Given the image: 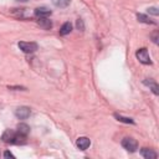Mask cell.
Segmentation results:
<instances>
[{
  "mask_svg": "<svg viewBox=\"0 0 159 159\" xmlns=\"http://www.w3.org/2000/svg\"><path fill=\"white\" fill-rule=\"evenodd\" d=\"M25 139V135H21L12 129H6L1 135V140L6 144H24L26 142Z\"/></svg>",
  "mask_w": 159,
  "mask_h": 159,
  "instance_id": "obj_1",
  "label": "cell"
},
{
  "mask_svg": "<svg viewBox=\"0 0 159 159\" xmlns=\"http://www.w3.org/2000/svg\"><path fill=\"white\" fill-rule=\"evenodd\" d=\"M135 56L139 60L140 63L143 65H152V60H150V56H149V52L145 47H142L139 48L137 52H135Z\"/></svg>",
  "mask_w": 159,
  "mask_h": 159,
  "instance_id": "obj_2",
  "label": "cell"
},
{
  "mask_svg": "<svg viewBox=\"0 0 159 159\" xmlns=\"http://www.w3.org/2000/svg\"><path fill=\"white\" fill-rule=\"evenodd\" d=\"M122 147L129 152V153H134L137 149H138V143L135 139L130 138V137H125L123 140H122Z\"/></svg>",
  "mask_w": 159,
  "mask_h": 159,
  "instance_id": "obj_3",
  "label": "cell"
},
{
  "mask_svg": "<svg viewBox=\"0 0 159 159\" xmlns=\"http://www.w3.org/2000/svg\"><path fill=\"white\" fill-rule=\"evenodd\" d=\"M17 46H19V48H20L22 52H25V53H32V52H35V51L39 48V46H37L36 42H25V41H20V42L17 43Z\"/></svg>",
  "mask_w": 159,
  "mask_h": 159,
  "instance_id": "obj_4",
  "label": "cell"
},
{
  "mask_svg": "<svg viewBox=\"0 0 159 159\" xmlns=\"http://www.w3.org/2000/svg\"><path fill=\"white\" fill-rule=\"evenodd\" d=\"M30 114H31V111H30V108L26 107V106H21V107H19V108H16V111H15V116H16L19 119H26V118L30 117Z\"/></svg>",
  "mask_w": 159,
  "mask_h": 159,
  "instance_id": "obj_5",
  "label": "cell"
},
{
  "mask_svg": "<svg viewBox=\"0 0 159 159\" xmlns=\"http://www.w3.org/2000/svg\"><path fill=\"white\" fill-rule=\"evenodd\" d=\"M76 145H77L78 149L86 150V149L91 145V140H89L87 137H80V138L76 140Z\"/></svg>",
  "mask_w": 159,
  "mask_h": 159,
  "instance_id": "obj_6",
  "label": "cell"
},
{
  "mask_svg": "<svg viewBox=\"0 0 159 159\" xmlns=\"http://www.w3.org/2000/svg\"><path fill=\"white\" fill-rule=\"evenodd\" d=\"M143 83L145 84V86H148L150 89H152V92L154 93V94H159V86H158V83L154 81V80H152V78H145L144 81H143Z\"/></svg>",
  "mask_w": 159,
  "mask_h": 159,
  "instance_id": "obj_7",
  "label": "cell"
},
{
  "mask_svg": "<svg viewBox=\"0 0 159 159\" xmlns=\"http://www.w3.org/2000/svg\"><path fill=\"white\" fill-rule=\"evenodd\" d=\"M37 25L43 30H50L52 27V21L48 17H39Z\"/></svg>",
  "mask_w": 159,
  "mask_h": 159,
  "instance_id": "obj_8",
  "label": "cell"
},
{
  "mask_svg": "<svg viewBox=\"0 0 159 159\" xmlns=\"http://www.w3.org/2000/svg\"><path fill=\"white\" fill-rule=\"evenodd\" d=\"M140 154L145 159H155L158 157V154L153 149H149V148H142L140 149Z\"/></svg>",
  "mask_w": 159,
  "mask_h": 159,
  "instance_id": "obj_9",
  "label": "cell"
},
{
  "mask_svg": "<svg viewBox=\"0 0 159 159\" xmlns=\"http://www.w3.org/2000/svg\"><path fill=\"white\" fill-rule=\"evenodd\" d=\"M34 14H35V16H37V17H47L48 15H51V10L47 9V7L41 6V7H36L35 11H34Z\"/></svg>",
  "mask_w": 159,
  "mask_h": 159,
  "instance_id": "obj_10",
  "label": "cell"
},
{
  "mask_svg": "<svg viewBox=\"0 0 159 159\" xmlns=\"http://www.w3.org/2000/svg\"><path fill=\"white\" fill-rule=\"evenodd\" d=\"M17 133L27 137V134L30 133V127L26 123H20V124H17Z\"/></svg>",
  "mask_w": 159,
  "mask_h": 159,
  "instance_id": "obj_11",
  "label": "cell"
},
{
  "mask_svg": "<svg viewBox=\"0 0 159 159\" xmlns=\"http://www.w3.org/2000/svg\"><path fill=\"white\" fill-rule=\"evenodd\" d=\"M71 30H72V25H71V22H65V24L61 26V29H60V35L65 36V35L70 34Z\"/></svg>",
  "mask_w": 159,
  "mask_h": 159,
  "instance_id": "obj_12",
  "label": "cell"
},
{
  "mask_svg": "<svg viewBox=\"0 0 159 159\" xmlns=\"http://www.w3.org/2000/svg\"><path fill=\"white\" fill-rule=\"evenodd\" d=\"M137 19H138V21H140V22H144V24H152V25H155V21H153V20H150L148 16H145V15H143V14H137Z\"/></svg>",
  "mask_w": 159,
  "mask_h": 159,
  "instance_id": "obj_13",
  "label": "cell"
},
{
  "mask_svg": "<svg viewBox=\"0 0 159 159\" xmlns=\"http://www.w3.org/2000/svg\"><path fill=\"white\" fill-rule=\"evenodd\" d=\"M114 118L117 119V120H119V122H123V123H127V124H134V120L132 119V118H127V117H123V116H120V114H114Z\"/></svg>",
  "mask_w": 159,
  "mask_h": 159,
  "instance_id": "obj_14",
  "label": "cell"
},
{
  "mask_svg": "<svg viewBox=\"0 0 159 159\" xmlns=\"http://www.w3.org/2000/svg\"><path fill=\"white\" fill-rule=\"evenodd\" d=\"M70 1L71 0H53V4L57 7H66L70 5Z\"/></svg>",
  "mask_w": 159,
  "mask_h": 159,
  "instance_id": "obj_15",
  "label": "cell"
},
{
  "mask_svg": "<svg viewBox=\"0 0 159 159\" xmlns=\"http://www.w3.org/2000/svg\"><path fill=\"white\" fill-rule=\"evenodd\" d=\"M147 11H148V14H152L154 16H158L159 15V10L157 7H149V9H147Z\"/></svg>",
  "mask_w": 159,
  "mask_h": 159,
  "instance_id": "obj_16",
  "label": "cell"
},
{
  "mask_svg": "<svg viewBox=\"0 0 159 159\" xmlns=\"http://www.w3.org/2000/svg\"><path fill=\"white\" fill-rule=\"evenodd\" d=\"M76 25H77V29H78V30H81V31L84 30V25H83V21H82L81 19H78V20L76 21Z\"/></svg>",
  "mask_w": 159,
  "mask_h": 159,
  "instance_id": "obj_17",
  "label": "cell"
},
{
  "mask_svg": "<svg viewBox=\"0 0 159 159\" xmlns=\"http://www.w3.org/2000/svg\"><path fill=\"white\" fill-rule=\"evenodd\" d=\"M7 88H9V89H15V91H19V89H20V91H25V89H26L25 87H21V86H20V87H19V86H9Z\"/></svg>",
  "mask_w": 159,
  "mask_h": 159,
  "instance_id": "obj_18",
  "label": "cell"
},
{
  "mask_svg": "<svg viewBox=\"0 0 159 159\" xmlns=\"http://www.w3.org/2000/svg\"><path fill=\"white\" fill-rule=\"evenodd\" d=\"M4 157H5V158H12V159L15 158V155H14L12 153H10L9 150H6V152L4 153Z\"/></svg>",
  "mask_w": 159,
  "mask_h": 159,
  "instance_id": "obj_19",
  "label": "cell"
},
{
  "mask_svg": "<svg viewBox=\"0 0 159 159\" xmlns=\"http://www.w3.org/2000/svg\"><path fill=\"white\" fill-rule=\"evenodd\" d=\"M153 42L154 43H157L158 42V34L155 32V34H153Z\"/></svg>",
  "mask_w": 159,
  "mask_h": 159,
  "instance_id": "obj_20",
  "label": "cell"
},
{
  "mask_svg": "<svg viewBox=\"0 0 159 159\" xmlns=\"http://www.w3.org/2000/svg\"><path fill=\"white\" fill-rule=\"evenodd\" d=\"M16 1H21V2H26V1H29V0H16Z\"/></svg>",
  "mask_w": 159,
  "mask_h": 159,
  "instance_id": "obj_21",
  "label": "cell"
}]
</instances>
